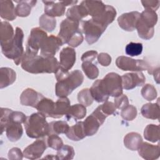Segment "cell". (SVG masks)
Returning <instances> with one entry per match:
<instances>
[{
    "instance_id": "15",
    "label": "cell",
    "mask_w": 160,
    "mask_h": 160,
    "mask_svg": "<svg viewBox=\"0 0 160 160\" xmlns=\"http://www.w3.org/2000/svg\"><path fill=\"white\" fill-rule=\"evenodd\" d=\"M48 146L44 140L37 139L23 151V156L29 159H37L41 157Z\"/></svg>"
},
{
    "instance_id": "6",
    "label": "cell",
    "mask_w": 160,
    "mask_h": 160,
    "mask_svg": "<svg viewBox=\"0 0 160 160\" xmlns=\"http://www.w3.org/2000/svg\"><path fill=\"white\" fill-rule=\"evenodd\" d=\"M158 22V14L155 11L145 9L141 13L136 25L139 36L145 40H149L153 37L154 26Z\"/></svg>"
},
{
    "instance_id": "29",
    "label": "cell",
    "mask_w": 160,
    "mask_h": 160,
    "mask_svg": "<svg viewBox=\"0 0 160 160\" xmlns=\"http://www.w3.org/2000/svg\"><path fill=\"white\" fill-rule=\"evenodd\" d=\"M70 106V101L67 97L59 98L55 102L52 118H61L66 115Z\"/></svg>"
},
{
    "instance_id": "44",
    "label": "cell",
    "mask_w": 160,
    "mask_h": 160,
    "mask_svg": "<svg viewBox=\"0 0 160 160\" xmlns=\"http://www.w3.org/2000/svg\"><path fill=\"white\" fill-rule=\"evenodd\" d=\"M138 114L136 108L133 105H128L126 108L122 109L121 116L126 121H132L134 119Z\"/></svg>"
},
{
    "instance_id": "20",
    "label": "cell",
    "mask_w": 160,
    "mask_h": 160,
    "mask_svg": "<svg viewBox=\"0 0 160 160\" xmlns=\"http://www.w3.org/2000/svg\"><path fill=\"white\" fill-rule=\"evenodd\" d=\"M84 6L88 14L92 18L99 17L104 11L106 5L99 1H83L81 2Z\"/></svg>"
},
{
    "instance_id": "53",
    "label": "cell",
    "mask_w": 160,
    "mask_h": 160,
    "mask_svg": "<svg viewBox=\"0 0 160 160\" xmlns=\"http://www.w3.org/2000/svg\"><path fill=\"white\" fill-rule=\"evenodd\" d=\"M152 74L154 75V80L156 81L158 84H159V67L154 69Z\"/></svg>"
},
{
    "instance_id": "8",
    "label": "cell",
    "mask_w": 160,
    "mask_h": 160,
    "mask_svg": "<svg viewBox=\"0 0 160 160\" xmlns=\"http://www.w3.org/2000/svg\"><path fill=\"white\" fill-rule=\"evenodd\" d=\"M106 28L92 18L82 21L81 24L82 31L85 34L86 41L89 45L97 42Z\"/></svg>"
},
{
    "instance_id": "43",
    "label": "cell",
    "mask_w": 160,
    "mask_h": 160,
    "mask_svg": "<svg viewBox=\"0 0 160 160\" xmlns=\"http://www.w3.org/2000/svg\"><path fill=\"white\" fill-rule=\"evenodd\" d=\"M47 136L46 142L48 147L55 150H58L63 146V141L62 139L57 134H51Z\"/></svg>"
},
{
    "instance_id": "7",
    "label": "cell",
    "mask_w": 160,
    "mask_h": 160,
    "mask_svg": "<svg viewBox=\"0 0 160 160\" xmlns=\"http://www.w3.org/2000/svg\"><path fill=\"white\" fill-rule=\"evenodd\" d=\"M116 64L122 71H148L149 74H152L154 68L148 61L142 59H134L129 57L121 56L116 60Z\"/></svg>"
},
{
    "instance_id": "25",
    "label": "cell",
    "mask_w": 160,
    "mask_h": 160,
    "mask_svg": "<svg viewBox=\"0 0 160 160\" xmlns=\"http://www.w3.org/2000/svg\"><path fill=\"white\" fill-rule=\"evenodd\" d=\"M66 135L68 138L74 141H78L84 139L86 135L84 130L83 122H77L76 124L69 127Z\"/></svg>"
},
{
    "instance_id": "11",
    "label": "cell",
    "mask_w": 160,
    "mask_h": 160,
    "mask_svg": "<svg viewBox=\"0 0 160 160\" xmlns=\"http://www.w3.org/2000/svg\"><path fill=\"white\" fill-rule=\"evenodd\" d=\"M79 22L66 18L60 24L58 36L61 39L63 44H67L71 37L79 30Z\"/></svg>"
},
{
    "instance_id": "51",
    "label": "cell",
    "mask_w": 160,
    "mask_h": 160,
    "mask_svg": "<svg viewBox=\"0 0 160 160\" xmlns=\"http://www.w3.org/2000/svg\"><path fill=\"white\" fill-rule=\"evenodd\" d=\"M141 3L145 9H151L156 11L159 7V1H141Z\"/></svg>"
},
{
    "instance_id": "4",
    "label": "cell",
    "mask_w": 160,
    "mask_h": 160,
    "mask_svg": "<svg viewBox=\"0 0 160 160\" xmlns=\"http://www.w3.org/2000/svg\"><path fill=\"white\" fill-rule=\"evenodd\" d=\"M23 38L24 32L22 29L17 27L12 39L6 44H1V51L4 56L8 59H13L17 66L21 63L25 52L22 46Z\"/></svg>"
},
{
    "instance_id": "46",
    "label": "cell",
    "mask_w": 160,
    "mask_h": 160,
    "mask_svg": "<svg viewBox=\"0 0 160 160\" xmlns=\"http://www.w3.org/2000/svg\"><path fill=\"white\" fill-rule=\"evenodd\" d=\"M84 37L82 34V32L79 29L76 32V33L71 37L69 41L68 42V44L71 47L76 48L79 46L83 41Z\"/></svg>"
},
{
    "instance_id": "47",
    "label": "cell",
    "mask_w": 160,
    "mask_h": 160,
    "mask_svg": "<svg viewBox=\"0 0 160 160\" xmlns=\"http://www.w3.org/2000/svg\"><path fill=\"white\" fill-rule=\"evenodd\" d=\"M114 105L119 109H122L129 105V100L126 95L122 94L118 97H115Z\"/></svg>"
},
{
    "instance_id": "9",
    "label": "cell",
    "mask_w": 160,
    "mask_h": 160,
    "mask_svg": "<svg viewBox=\"0 0 160 160\" xmlns=\"http://www.w3.org/2000/svg\"><path fill=\"white\" fill-rule=\"evenodd\" d=\"M107 117L101 111L99 106L83 121V127L86 136L94 135Z\"/></svg>"
},
{
    "instance_id": "2",
    "label": "cell",
    "mask_w": 160,
    "mask_h": 160,
    "mask_svg": "<svg viewBox=\"0 0 160 160\" xmlns=\"http://www.w3.org/2000/svg\"><path fill=\"white\" fill-rule=\"evenodd\" d=\"M21 68L32 74L56 73L59 63L54 57H44L27 52H24L21 61Z\"/></svg>"
},
{
    "instance_id": "28",
    "label": "cell",
    "mask_w": 160,
    "mask_h": 160,
    "mask_svg": "<svg viewBox=\"0 0 160 160\" xmlns=\"http://www.w3.org/2000/svg\"><path fill=\"white\" fill-rule=\"evenodd\" d=\"M142 142V139L141 136L135 132H129L124 138V146L131 151L138 150Z\"/></svg>"
},
{
    "instance_id": "31",
    "label": "cell",
    "mask_w": 160,
    "mask_h": 160,
    "mask_svg": "<svg viewBox=\"0 0 160 160\" xmlns=\"http://www.w3.org/2000/svg\"><path fill=\"white\" fill-rule=\"evenodd\" d=\"M18 3L16 7V12L17 16L19 17H27L31 11L32 8L35 6L37 1H15Z\"/></svg>"
},
{
    "instance_id": "42",
    "label": "cell",
    "mask_w": 160,
    "mask_h": 160,
    "mask_svg": "<svg viewBox=\"0 0 160 160\" xmlns=\"http://www.w3.org/2000/svg\"><path fill=\"white\" fill-rule=\"evenodd\" d=\"M12 110L1 108V119H0V125H1V134H2L3 132L6 130L7 126L10 122V116Z\"/></svg>"
},
{
    "instance_id": "23",
    "label": "cell",
    "mask_w": 160,
    "mask_h": 160,
    "mask_svg": "<svg viewBox=\"0 0 160 160\" xmlns=\"http://www.w3.org/2000/svg\"><path fill=\"white\" fill-rule=\"evenodd\" d=\"M16 79V73L11 68L3 67L0 69V88L11 85Z\"/></svg>"
},
{
    "instance_id": "55",
    "label": "cell",
    "mask_w": 160,
    "mask_h": 160,
    "mask_svg": "<svg viewBox=\"0 0 160 160\" xmlns=\"http://www.w3.org/2000/svg\"><path fill=\"white\" fill-rule=\"evenodd\" d=\"M44 158H49V159H56V156H53L52 154H48L46 157H44Z\"/></svg>"
},
{
    "instance_id": "26",
    "label": "cell",
    "mask_w": 160,
    "mask_h": 160,
    "mask_svg": "<svg viewBox=\"0 0 160 160\" xmlns=\"http://www.w3.org/2000/svg\"><path fill=\"white\" fill-rule=\"evenodd\" d=\"M8 139L11 142H16L21 139L23 134L21 124L18 122H10L6 129Z\"/></svg>"
},
{
    "instance_id": "27",
    "label": "cell",
    "mask_w": 160,
    "mask_h": 160,
    "mask_svg": "<svg viewBox=\"0 0 160 160\" xmlns=\"http://www.w3.org/2000/svg\"><path fill=\"white\" fill-rule=\"evenodd\" d=\"M159 104L158 101L156 103H147L144 104L141 109V113L145 118L159 119Z\"/></svg>"
},
{
    "instance_id": "34",
    "label": "cell",
    "mask_w": 160,
    "mask_h": 160,
    "mask_svg": "<svg viewBox=\"0 0 160 160\" xmlns=\"http://www.w3.org/2000/svg\"><path fill=\"white\" fill-rule=\"evenodd\" d=\"M144 137L150 142H158L159 140V126L153 124L147 125L144 130Z\"/></svg>"
},
{
    "instance_id": "1",
    "label": "cell",
    "mask_w": 160,
    "mask_h": 160,
    "mask_svg": "<svg viewBox=\"0 0 160 160\" xmlns=\"http://www.w3.org/2000/svg\"><path fill=\"white\" fill-rule=\"evenodd\" d=\"M122 89L121 76L112 72L103 79L94 81L89 90L94 100L102 102L108 101L109 96L118 97L122 94Z\"/></svg>"
},
{
    "instance_id": "50",
    "label": "cell",
    "mask_w": 160,
    "mask_h": 160,
    "mask_svg": "<svg viewBox=\"0 0 160 160\" xmlns=\"http://www.w3.org/2000/svg\"><path fill=\"white\" fill-rule=\"evenodd\" d=\"M98 62L102 66H108L111 62V57L108 53L101 52L97 56Z\"/></svg>"
},
{
    "instance_id": "52",
    "label": "cell",
    "mask_w": 160,
    "mask_h": 160,
    "mask_svg": "<svg viewBox=\"0 0 160 160\" xmlns=\"http://www.w3.org/2000/svg\"><path fill=\"white\" fill-rule=\"evenodd\" d=\"M98 52L96 51H88L82 54L81 56L82 61H91L92 62L98 56Z\"/></svg>"
},
{
    "instance_id": "30",
    "label": "cell",
    "mask_w": 160,
    "mask_h": 160,
    "mask_svg": "<svg viewBox=\"0 0 160 160\" xmlns=\"http://www.w3.org/2000/svg\"><path fill=\"white\" fill-rule=\"evenodd\" d=\"M116 11L114 7L109 5H106L104 11L99 17L92 19L96 20L107 28L109 24L113 22L116 18Z\"/></svg>"
},
{
    "instance_id": "3",
    "label": "cell",
    "mask_w": 160,
    "mask_h": 160,
    "mask_svg": "<svg viewBox=\"0 0 160 160\" xmlns=\"http://www.w3.org/2000/svg\"><path fill=\"white\" fill-rule=\"evenodd\" d=\"M55 76L57 79L55 92L59 98L69 96L74 89L82 84L84 80L82 72L78 69L69 72L59 67Z\"/></svg>"
},
{
    "instance_id": "38",
    "label": "cell",
    "mask_w": 160,
    "mask_h": 160,
    "mask_svg": "<svg viewBox=\"0 0 160 160\" xmlns=\"http://www.w3.org/2000/svg\"><path fill=\"white\" fill-rule=\"evenodd\" d=\"M75 155L74 148L68 144L63 145L60 149L57 150L56 155V159L59 160H69L72 159Z\"/></svg>"
},
{
    "instance_id": "36",
    "label": "cell",
    "mask_w": 160,
    "mask_h": 160,
    "mask_svg": "<svg viewBox=\"0 0 160 160\" xmlns=\"http://www.w3.org/2000/svg\"><path fill=\"white\" fill-rule=\"evenodd\" d=\"M39 24L41 29L48 32H52L56 28V20L53 17L43 14L39 18Z\"/></svg>"
},
{
    "instance_id": "33",
    "label": "cell",
    "mask_w": 160,
    "mask_h": 160,
    "mask_svg": "<svg viewBox=\"0 0 160 160\" xmlns=\"http://www.w3.org/2000/svg\"><path fill=\"white\" fill-rule=\"evenodd\" d=\"M86 114V109L81 104H76L70 106L68 112L66 114L67 119H74V120L81 119Z\"/></svg>"
},
{
    "instance_id": "39",
    "label": "cell",
    "mask_w": 160,
    "mask_h": 160,
    "mask_svg": "<svg viewBox=\"0 0 160 160\" xmlns=\"http://www.w3.org/2000/svg\"><path fill=\"white\" fill-rule=\"evenodd\" d=\"M93 98L89 89L85 88L80 91L78 94V101L83 106H89L93 102Z\"/></svg>"
},
{
    "instance_id": "21",
    "label": "cell",
    "mask_w": 160,
    "mask_h": 160,
    "mask_svg": "<svg viewBox=\"0 0 160 160\" xmlns=\"http://www.w3.org/2000/svg\"><path fill=\"white\" fill-rule=\"evenodd\" d=\"M0 5V16L1 18L8 21H13L16 18V8L11 1L1 0Z\"/></svg>"
},
{
    "instance_id": "54",
    "label": "cell",
    "mask_w": 160,
    "mask_h": 160,
    "mask_svg": "<svg viewBox=\"0 0 160 160\" xmlns=\"http://www.w3.org/2000/svg\"><path fill=\"white\" fill-rule=\"evenodd\" d=\"M64 4L65 6H69V5H75L78 1H62Z\"/></svg>"
},
{
    "instance_id": "24",
    "label": "cell",
    "mask_w": 160,
    "mask_h": 160,
    "mask_svg": "<svg viewBox=\"0 0 160 160\" xmlns=\"http://www.w3.org/2000/svg\"><path fill=\"white\" fill-rule=\"evenodd\" d=\"M87 11L82 2L79 5H74L69 8L66 12L67 18L79 22L82 18L88 16Z\"/></svg>"
},
{
    "instance_id": "5",
    "label": "cell",
    "mask_w": 160,
    "mask_h": 160,
    "mask_svg": "<svg viewBox=\"0 0 160 160\" xmlns=\"http://www.w3.org/2000/svg\"><path fill=\"white\" fill-rule=\"evenodd\" d=\"M46 118L39 112L27 117L24 125L29 138L38 139L49 135V126Z\"/></svg>"
},
{
    "instance_id": "16",
    "label": "cell",
    "mask_w": 160,
    "mask_h": 160,
    "mask_svg": "<svg viewBox=\"0 0 160 160\" xmlns=\"http://www.w3.org/2000/svg\"><path fill=\"white\" fill-rule=\"evenodd\" d=\"M76 51L70 47L64 48L59 54V67L69 71L76 62Z\"/></svg>"
},
{
    "instance_id": "12",
    "label": "cell",
    "mask_w": 160,
    "mask_h": 160,
    "mask_svg": "<svg viewBox=\"0 0 160 160\" xmlns=\"http://www.w3.org/2000/svg\"><path fill=\"white\" fill-rule=\"evenodd\" d=\"M63 44L58 36L50 35L44 41L41 48V55L44 57H54L59 48Z\"/></svg>"
},
{
    "instance_id": "18",
    "label": "cell",
    "mask_w": 160,
    "mask_h": 160,
    "mask_svg": "<svg viewBox=\"0 0 160 160\" xmlns=\"http://www.w3.org/2000/svg\"><path fill=\"white\" fill-rule=\"evenodd\" d=\"M138 151L139 156L146 160L156 159L160 155L159 144L153 145L146 142H142Z\"/></svg>"
},
{
    "instance_id": "17",
    "label": "cell",
    "mask_w": 160,
    "mask_h": 160,
    "mask_svg": "<svg viewBox=\"0 0 160 160\" xmlns=\"http://www.w3.org/2000/svg\"><path fill=\"white\" fill-rule=\"evenodd\" d=\"M42 98H44V96L41 93L33 89L27 88L21 93L20 96V102L23 106L36 108L38 103Z\"/></svg>"
},
{
    "instance_id": "32",
    "label": "cell",
    "mask_w": 160,
    "mask_h": 160,
    "mask_svg": "<svg viewBox=\"0 0 160 160\" xmlns=\"http://www.w3.org/2000/svg\"><path fill=\"white\" fill-rule=\"evenodd\" d=\"M12 26L6 21H1L0 26V41L1 44L9 42L14 36Z\"/></svg>"
},
{
    "instance_id": "48",
    "label": "cell",
    "mask_w": 160,
    "mask_h": 160,
    "mask_svg": "<svg viewBox=\"0 0 160 160\" xmlns=\"http://www.w3.org/2000/svg\"><path fill=\"white\" fill-rule=\"evenodd\" d=\"M27 117L26 115L20 111H12L10 116V122H18L22 124L25 122ZM9 122V123H10Z\"/></svg>"
},
{
    "instance_id": "14",
    "label": "cell",
    "mask_w": 160,
    "mask_h": 160,
    "mask_svg": "<svg viewBox=\"0 0 160 160\" xmlns=\"http://www.w3.org/2000/svg\"><path fill=\"white\" fill-rule=\"evenodd\" d=\"M140 17L138 11L126 12L118 18V22L121 28L126 31H133L136 28L138 21Z\"/></svg>"
},
{
    "instance_id": "19",
    "label": "cell",
    "mask_w": 160,
    "mask_h": 160,
    "mask_svg": "<svg viewBox=\"0 0 160 160\" xmlns=\"http://www.w3.org/2000/svg\"><path fill=\"white\" fill-rule=\"evenodd\" d=\"M44 4V14L51 17L62 16L65 13L66 6L62 1L54 2L52 1H42Z\"/></svg>"
},
{
    "instance_id": "10",
    "label": "cell",
    "mask_w": 160,
    "mask_h": 160,
    "mask_svg": "<svg viewBox=\"0 0 160 160\" xmlns=\"http://www.w3.org/2000/svg\"><path fill=\"white\" fill-rule=\"evenodd\" d=\"M47 37V33L41 28H32L28 39L26 52L36 55Z\"/></svg>"
},
{
    "instance_id": "13",
    "label": "cell",
    "mask_w": 160,
    "mask_h": 160,
    "mask_svg": "<svg viewBox=\"0 0 160 160\" xmlns=\"http://www.w3.org/2000/svg\"><path fill=\"white\" fill-rule=\"evenodd\" d=\"M122 86L126 90H131L137 86H142L146 81V78L141 71L129 72L121 76Z\"/></svg>"
},
{
    "instance_id": "35",
    "label": "cell",
    "mask_w": 160,
    "mask_h": 160,
    "mask_svg": "<svg viewBox=\"0 0 160 160\" xmlns=\"http://www.w3.org/2000/svg\"><path fill=\"white\" fill-rule=\"evenodd\" d=\"M49 134H54L58 135L60 134H66L69 128L68 124L64 121H52L49 123Z\"/></svg>"
},
{
    "instance_id": "41",
    "label": "cell",
    "mask_w": 160,
    "mask_h": 160,
    "mask_svg": "<svg viewBox=\"0 0 160 160\" xmlns=\"http://www.w3.org/2000/svg\"><path fill=\"white\" fill-rule=\"evenodd\" d=\"M142 44L140 42H130L125 48V52L126 54L130 56H138L142 53Z\"/></svg>"
},
{
    "instance_id": "40",
    "label": "cell",
    "mask_w": 160,
    "mask_h": 160,
    "mask_svg": "<svg viewBox=\"0 0 160 160\" xmlns=\"http://www.w3.org/2000/svg\"><path fill=\"white\" fill-rule=\"evenodd\" d=\"M141 93L142 96L149 101L155 99L158 95L156 88L153 85L150 84H145L141 89Z\"/></svg>"
},
{
    "instance_id": "37",
    "label": "cell",
    "mask_w": 160,
    "mask_h": 160,
    "mask_svg": "<svg viewBox=\"0 0 160 160\" xmlns=\"http://www.w3.org/2000/svg\"><path fill=\"white\" fill-rule=\"evenodd\" d=\"M81 67L86 76L89 79H95L98 77L99 73V69L91 61H83Z\"/></svg>"
},
{
    "instance_id": "45",
    "label": "cell",
    "mask_w": 160,
    "mask_h": 160,
    "mask_svg": "<svg viewBox=\"0 0 160 160\" xmlns=\"http://www.w3.org/2000/svg\"><path fill=\"white\" fill-rule=\"evenodd\" d=\"M99 107L102 112L106 117L114 114L116 111V108L114 104L108 101H106L102 104L99 105Z\"/></svg>"
},
{
    "instance_id": "49",
    "label": "cell",
    "mask_w": 160,
    "mask_h": 160,
    "mask_svg": "<svg viewBox=\"0 0 160 160\" xmlns=\"http://www.w3.org/2000/svg\"><path fill=\"white\" fill-rule=\"evenodd\" d=\"M8 158L11 160H21L23 158V152L18 148H12L8 152Z\"/></svg>"
},
{
    "instance_id": "22",
    "label": "cell",
    "mask_w": 160,
    "mask_h": 160,
    "mask_svg": "<svg viewBox=\"0 0 160 160\" xmlns=\"http://www.w3.org/2000/svg\"><path fill=\"white\" fill-rule=\"evenodd\" d=\"M55 108V102L51 99L42 98L38 103L36 109L45 117L52 118Z\"/></svg>"
}]
</instances>
